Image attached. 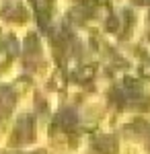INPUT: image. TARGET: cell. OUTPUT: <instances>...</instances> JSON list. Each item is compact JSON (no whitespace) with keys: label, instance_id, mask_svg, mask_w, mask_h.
I'll list each match as a JSON object with an SVG mask.
<instances>
[{"label":"cell","instance_id":"cell-2","mask_svg":"<svg viewBox=\"0 0 150 154\" xmlns=\"http://www.w3.org/2000/svg\"><path fill=\"white\" fill-rule=\"evenodd\" d=\"M136 2H140V4H144V2H150V0H136Z\"/></svg>","mask_w":150,"mask_h":154},{"label":"cell","instance_id":"cell-1","mask_svg":"<svg viewBox=\"0 0 150 154\" xmlns=\"http://www.w3.org/2000/svg\"><path fill=\"white\" fill-rule=\"evenodd\" d=\"M92 74H95V68H92V66H84V68H80V70L76 72V78L89 80V78H92Z\"/></svg>","mask_w":150,"mask_h":154}]
</instances>
